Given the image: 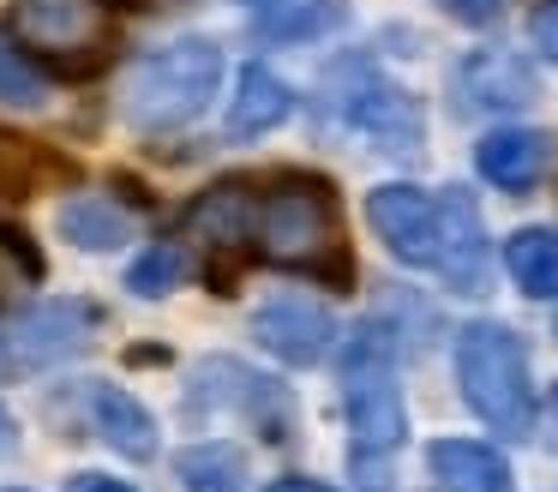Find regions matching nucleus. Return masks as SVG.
Segmentation results:
<instances>
[{"instance_id": "1", "label": "nucleus", "mask_w": 558, "mask_h": 492, "mask_svg": "<svg viewBox=\"0 0 558 492\" xmlns=\"http://www.w3.org/2000/svg\"><path fill=\"white\" fill-rule=\"evenodd\" d=\"M253 252L325 288H349L354 252L337 187L325 175H277L265 192H253Z\"/></svg>"}, {"instance_id": "2", "label": "nucleus", "mask_w": 558, "mask_h": 492, "mask_svg": "<svg viewBox=\"0 0 558 492\" xmlns=\"http://www.w3.org/2000/svg\"><path fill=\"white\" fill-rule=\"evenodd\" d=\"M342 415H349V456L361 475H373L378 463L402 451L409 439V408H402V379H397V348L378 324H361V331L342 343Z\"/></svg>"}, {"instance_id": "3", "label": "nucleus", "mask_w": 558, "mask_h": 492, "mask_svg": "<svg viewBox=\"0 0 558 492\" xmlns=\"http://www.w3.org/2000/svg\"><path fill=\"white\" fill-rule=\"evenodd\" d=\"M222 91V48L210 36H181V43L150 48L126 79V120L138 132H181L210 108Z\"/></svg>"}, {"instance_id": "4", "label": "nucleus", "mask_w": 558, "mask_h": 492, "mask_svg": "<svg viewBox=\"0 0 558 492\" xmlns=\"http://www.w3.org/2000/svg\"><path fill=\"white\" fill-rule=\"evenodd\" d=\"M457 384L462 403L498 432V439H529L534 427V384H529V348L510 324H462L457 336Z\"/></svg>"}, {"instance_id": "5", "label": "nucleus", "mask_w": 558, "mask_h": 492, "mask_svg": "<svg viewBox=\"0 0 558 492\" xmlns=\"http://www.w3.org/2000/svg\"><path fill=\"white\" fill-rule=\"evenodd\" d=\"M7 36L37 67L61 72V79H85V72L109 67L114 55V12L109 0H13Z\"/></svg>"}, {"instance_id": "6", "label": "nucleus", "mask_w": 558, "mask_h": 492, "mask_svg": "<svg viewBox=\"0 0 558 492\" xmlns=\"http://www.w3.org/2000/svg\"><path fill=\"white\" fill-rule=\"evenodd\" d=\"M337 115H342V127H354L385 156H414L426 139L421 103L402 84H390L378 67H366V60L337 67Z\"/></svg>"}, {"instance_id": "7", "label": "nucleus", "mask_w": 558, "mask_h": 492, "mask_svg": "<svg viewBox=\"0 0 558 492\" xmlns=\"http://www.w3.org/2000/svg\"><path fill=\"white\" fill-rule=\"evenodd\" d=\"M186 235L205 247V283L217 295H234L253 252V187L246 180H217L186 204Z\"/></svg>"}, {"instance_id": "8", "label": "nucleus", "mask_w": 558, "mask_h": 492, "mask_svg": "<svg viewBox=\"0 0 558 492\" xmlns=\"http://www.w3.org/2000/svg\"><path fill=\"white\" fill-rule=\"evenodd\" d=\"M193 408H241L258 427V439H289L294 432V403L282 384H270L265 372L241 367V360H205L193 379Z\"/></svg>"}, {"instance_id": "9", "label": "nucleus", "mask_w": 558, "mask_h": 492, "mask_svg": "<svg viewBox=\"0 0 558 492\" xmlns=\"http://www.w3.org/2000/svg\"><path fill=\"white\" fill-rule=\"evenodd\" d=\"M433 271L445 276L450 295H486L493 283V247H486V223L462 187L438 192V259Z\"/></svg>"}, {"instance_id": "10", "label": "nucleus", "mask_w": 558, "mask_h": 492, "mask_svg": "<svg viewBox=\"0 0 558 492\" xmlns=\"http://www.w3.org/2000/svg\"><path fill=\"white\" fill-rule=\"evenodd\" d=\"M366 223L378 228V240L390 247V259L414 264V271H433L438 259V199L409 180H390L366 199Z\"/></svg>"}, {"instance_id": "11", "label": "nucleus", "mask_w": 558, "mask_h": 492, "mask_svg": "<svg viewBox=\"0 0 558 492\" xmlns=\"http://www.w3.org/2000/svg\"><path fill=\"white\" fill-rule=\"evenodd\" d=\"M253 336L258 348L282 360V367H318L337 343V324L318 300H301V295H277L253 312Z\"/></svg>"}, {"instance_id": "12", "label": "nucleus", "mask_w": 558, "mask_h": 492, "mask_svg": "<svg viewBox=\"0 0 558 492\" xmlns=\"http://www.w3.org/2000/svg\"><path fill=\"white\" fill-rule=\"evenodd\" d=\"M457 91L469 96V108H529L541 96V84H534V67L522 55L481 48L457 67Z\"/></svg>"}, {"instance_id": "13", "label": "nucleus", "mask_w": 558, "mask_h": 492, "mask_svg": "<svg viewBox=\"0 0 558 492\" xmlns=\"http://www.w3.org/2000/svg\"><path fill=\"white\" fill-rule=\"evenodd\" d=\"M546 163H553V139H546V132H529V127H498V132H486L481 151H474V168L505 192H529L534 180L546 175Z\"/></svg>"}, {"instance_id": "14", "label": "nucleus", "mask_w": 558, "mask_h": 492, "mask_svg": "<svg viewBox=\"0 0 558 492\" xmlns=\"http://www.w3.org/2000/svg\"><path fill=\"white\" fill-rule=\"evenodd\" d=\"M426 463H433L438 492H517L510 463L481 439H438L426 451Z\"/></svg>"}, {"instance_id": "15", "label": "nucleus", "mask_w": 558, "mask_h": 492, "mask_svg": "<svg viewBox=\"0 0 558 492\" xmlns=\"http://www.w3.org/2000/svg\"><path fill=\"white\" fill-rule=\"evenodd\" d=\"M90 324H97V312L78 307V300H43L37 312L19 319L13 343H19V355H25V360H43V367H49V360H66V355L85 348Z\"/></svg>"}, {"instance_id": "16", "label": "nucleus", "mask_w": 558, "mask_h": 492, "mask_svg": "<svg viewBox=\"0 0 558 492\" xmlns=\"http://www.w3.org/2000/svg\"><path fill=\"white\" fill-rule=\"evenodd\" d=\"M294 115V91L277 79L270 67H246L234 79V103H229V139H265Z\"/></svg>"}, {"instance_id": "17", "label": "nucleus", "mask_w": 558, "mask_h": 492, "mask_svg": "<svg viewBox=\"0 0 558 492\" xmlns=\"http://www.w3.org/2000/svg\"><path fill=\"white\" fill-rule=\"evenodd\" d=\"M90 415H97V432L121 456H133V463H150V456H157V415H150L133 391L97 384V391H90Z\"/></svg>"}, {"instance_id": "18", "label": "nucleus", "mask_w": 558, "mask_h": 492, "mask_svg": "<svg viewBox=\"0 0 558 492\" xmlns=\"http://www.w3.org/2000/svg\"><path fill=\"white\" fill-rule=\"evenodd\" d=\"M54 235L73 240L78 252H114L121 240H133V216L121 204H109L102 192H78L54 211Z\"/></svg>"}, {"instance_id": "19", "label": "nucleus", "mask_w": 558, "mask_h": 492, "mask_svg": "<svg viewBox=\"0 0 558 492\" xmlns=\"http://www.w3.org/2000/svg\"><path fill=\"white\" fill-rule=\"evenodd\" d=\"M505 264L522 295L553 300L558 295V228H517L505 240Z\"/></svg>"}, {"instance_id": "20", "label": "nucleus", "mask_w": 558, "mask_h": 492, "mask_svg": "<svg viewBox=\"0 0 558 492\" xmlns=\"http://www.w3.org/2000/svg\"><path fill=\"white\" fill-rule=\"evenodd\" d=\"M186 492H246V463L234 444H186L181 463H174Z\"/></svg>"}, {"instance_id": "21", "label": "nucleus", "mask_w": 558, "mask_h": 492, "mask_svg": "<svg viewBox=\"0 0 558 492\" xmlns=\"http://www.w3.org/2000/svg\"><path fill=\"white\" fill-rule=\"evenodd\" d=\"M258 7V36H270V43H301V36H318L330 31V24L342 19L337 0H253Z\"/></svg>"}, {"instance_id": "22", "label": "nucleus", "mask_w": 558, "mask_h": 492, "mask_svg": "<svg viewBox=\"0 0 558 492\" xmlns=\"http://www.w3.org/2000/svg\"><path fill=\"white\" fill-rule=\"evenodd\" d=\"M49 175H73V168H66L61 156L37 151L31 139L0 132V192H7V199H25V192H37Z\"/></svg>"}, {"instance_id": "23", "label": "nucleus", "mask_w": 558, "mask_h": 492, "mask_svg": "<svg viewBox=\"0 0 558 492\" xmlns=\"http://www.w3.org/2000/svg\"><path fill=\"white\" fill-rule=\"evenodd\" d=\"M0 103L7 108H43L49 103V72L0 31Z\"/></svg>"}, {"instance_id": "24", "label": "nucleus", "mask_w": 558, "mask_h": 492, "mask_svg": "<svg viewBox=\"0 0 558 492\" xmlns=\"http://www.w3.org/2000/svg\"><path fill=\"white\" fill-rule=\"evenodd\" d=\"M181 276H186V252L174 247V240H150L133 259V271H126V288L145 295V300H162L169 288H181Z\"/></svg>"}, {"instance_id": "25", "label": "nucleus", "mask_w": 558, "mask_h": 492, "mask_svg": "<svg viewBox=\"0 0 558 492\" xmlns=\"http://www.w3.org/2000/svg\"><path fill=\"white\" fill-rule=\"evenodd\" d=\"M43 276H49L43 252L31 247L19 228H0V307H7V300H19L25 288H37Z\"/></svg>"}, {"instance_id": "26", "label": "nucleus", "mask_w": 558, "mask_h": 492, "mask_svg": "<svg viewBox=\"0 0 558 492\" xmlns=\"http://www.w3.org/2000/svg\"><path fill=\"white\" fill-rule=\"evenodd\" d=\"M510 0H438V12H450L457 24H474V31H486V24L505 19Z\"/></svg>"}, {"instance_id": "27", "label": "nucleus", "mask_w": 558, "mask_h": 492, "mask_svg": "<svg viewBox=\"0 0 558 492\" xmlns=\"http://www.w3.org/2000/svg\"><path fill=\"white\" fill-rule=\"evenodd\" d=\"M529 36H534V48H541V55L558 60V0H541V7H534Z\"/></svg>"}, {"instance_id": "28", "label": "nucleus", "mask_w": 558, "mask_h": 492, "mask_svg": "<svg viewBox=\"0 0 558 492\" xmlns=\"http://www.w3.org/2000/svg\"><path fill=\"white\" fill-rule=\"evenodd\" d=\"M66 492H138V487H126V480H114V475H78Z\"/></svg>"}, {"instance_id": "29", "label": "nucleus", "mask_w": 558, "mask_h": 492, "mask_svg": "<svg viewBox=\"0 0 558 492\" xmlns=\"http://www.w3.org/2000/svg\"><path fill=\"white\" fill-rule=\"evenodd\" d=\"M13 444H19V420L7 415V403H0V456H13Z\"/></svg>"}, {"instance_id": "30", "label": "nucleus", "mask_w": 558, "mask_h": 492, "mask_svg": "<svg viewBox=\"0 0 558 492\" xmlns=\"http://www.w3.org/2000/svg\"><path fill=\"white\" fill-rule=\"evenodd\" d=\"M265 492H330V487H318V480H301V475H289V480H270Z\"/></svg>"}, {"instance_id": "31", "label": "nucleus", "mask_w": 558, "mask_h": 492, "mask_svg": "<svg viewBox=\"0 0 558 492\" xmlns=\"http://www.w3.org/2000/svg\"><path fill=\"white\" fill-rule=\"evenodd\" d=\"M546 408H553V427H558V384H553V396H546Z\"/></svg>"}, {"instance_id": "32", "label": "nucleus", "mask_w": 558, "mask_h": 492, "mask_svg": "<svg viewBox=\"0 0 558 492\" xmlns=\"http://www.w3.org/2000/svg\"><path fill=\"white\" fill-rule=\"evenodd\" d=\"M0 372H13V355H7V343H0Z\"/></svg>"}]
</instances>
